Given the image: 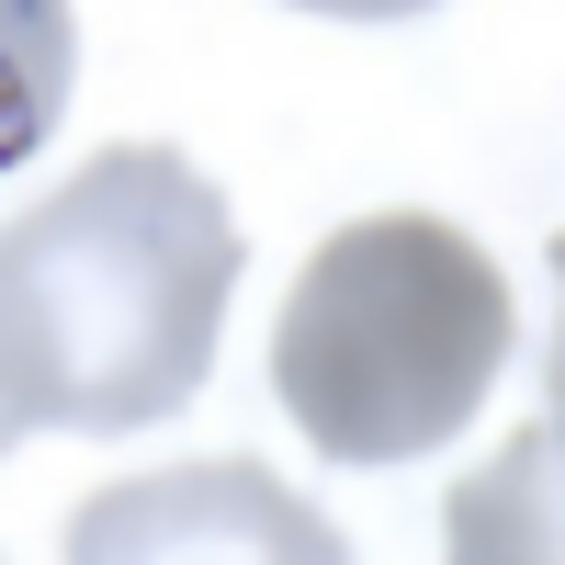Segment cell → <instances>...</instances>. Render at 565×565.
<instances>
[{
    "instance_id": "2",
    "label": "cell",
    "mask_w": 565,
    "mask_h": 565,
    "mask_svg": "<svg viewBox=\"0 0 565 565\" xmlns=\"http://www.w3.org/2000/svg\"><path fill=\"white\" fill-rule=\"evenodd\" d=\"M509 328V271L452 215H362L282 295L271 396L328 463H418L487 407Z\"/></svg>"
},
{
    "instance_id": "1",
    "label": "cell",
    "mask_w": 565,
    "mask_h": 565,
    "mask_svg": "<svg viewBox=\"0 0 565 565\" xmlns=\"http://www.w3.org/2000/svg\"><path fill=\"white\" fill-rule=\"evenodd\" d=\"M238 215L181 148H90L34 215L0 226V407L12 430H159L204 396L238 295Z\"/></svg>"
},
{
    "instance_id": "4",
    "label": "cell",
    "mask_w": 565,
    "mask_h": 565,
    "mask_svg": "<svg viewBox=\"0 0 565 565\" xmlns=\"http://www.w3.org/2000/svg\"><path fill=\"white\" fill-rule=\"evenodd\" d=\"M79 90V12L68 0H0V170H23L57 136Z\"/></svg>"
},
{
    "instance_id": "6",
    "label": "cell",
    "mask_w": 565,
    "mask_h": 565,
    "mask_svg": "<svg viewBox=\"0 0 565 565\" xmlns=\"http://www.w3.org/2000/svg\"><path fill=\"white\" fill-rule=\"evenodd\" d=\"M12 441H23V430H12V407H0V452H12Z\"/></svg>"
},
{
    "instance_id": "3",
    "label": "cell",
    "mask_w": 565,
    "mask_h": 565,
    "mask_svg": "<svg viewBox=\"0 0 565 565\" xmlns=\"http://www.w3.org/2000/svg\"><path fill=\"white\" fill-rule=\"evenodd\" d=\"M215 554H238V565H340L351 543L295 487H271V463H249V452L103 487L68 521V565H215Z\"/></svg>"
},
{
    "instance_id": "5",
    "label": "cell",
    "mask_w": 565,
    "mask_h": 565,
    "mask_svg": "<svg viewBox=\"0 0 565 565\" xmlns=\"http://www.w3.org/2000/svg\"><path fill=\"white\" fill-rule=\"evenodd\" d=\"M295 12H328V23H407V12H441V0H295Z\"/></svg>"
}]
</instances>
